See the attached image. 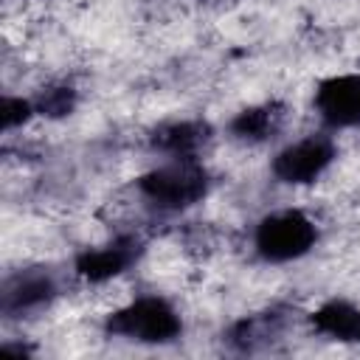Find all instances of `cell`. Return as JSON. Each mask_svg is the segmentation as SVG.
Segmentation results:
<instances>
[{
    "label": "cell",
    "instance_id": "obj_1",
    "mask_svg": "<svg viewBox=\"0 0 360 360\" xmlns=\"http://www.w3.org/2000/svg\"><path fill=\"white\" fill-rule=\"evenodd\" d=\"M104 332L121 340L143 343V346H160L172 343L183 332V318L177 307L158 292L135 295L124 307L112 309L104 321Z\"/></svg>",
    "mask_w": 360,
    "mask_h": 360
},
{
    "label": "cell",
    "instance_id": "obj_3",
    "mask_svg": "<svg viewBox=\"0 0 360 360\" xmlns=\"http://www.w3.org/2000/svg\"><path fill=\"white\" fill-rule=\"evenodd\" d=\"M315 245H318V225L301 208L270 211L253 228V250L262 262L270 264L298 262Z\"/></svg>",
    "mask_w": 360,
    "mask_h": 360
},
{
    "label": "cell",
    "instance_id": "obj_11",
    "mask_svg": "<svg viewBox=\"0 0 360 360\" xmlns=\"http://www.w3.org/2000/svg\"><path fill=\"white\" fill-rule=\"evenodd\" d=\"M73 104H76V93H73V87H65V84L48 87V90H42V93L34 98L37 112H39V115H48V118L68 115V112L73 110Z\"/></svg>",
    "mask_w": 360,
    "mask_h": 360
},
{
    "label": "cell",
    "instance_id": "obj_8",
    "mask_svg": "<svg viewBox=\"0 0 360 360\" xmlns=\"http://www.w3.org/2000/svg\"><path fill=\"white\" fill-rule=\"evenodd\" d=\"M312 326L315 332L335 338V340H352L360 343V307L343 298L323 301L312 312Z\"/></svg>",
    "mask_w": 360,
    "mask_h": 360
},
{
    "label": "cell",
    "instance_id": "obj_9",
    "mask_svg": "<svg viewBox=\"0 0 360 360\" xmlns=\"http://www.w3.org/2000/svg\"><path fill=\"white\" fill-rule=\"evenodd\" d=\"M281 107L267 101V104H256V107H245L242 112L233 115L231 121V135L245 141V143H259L273 138V132H278L281 127Z\"/></svg>",
    "mask_w": 360,
    "mask_h": 360
},
{
    "label": "cell",
    "instance_id": "obj_7",
    "mask_svg": "<svg viewBox=\"0 0 360 360\" xmlns=\"http://www.w3.org/2000/svg\"><path fill=\"white\" fill-rule=\"evenodd\" d=\"M56 295V281L45 270H22L14 278L6 281L3 287V312L8 318L42 309L53 301Z\"/></svg>",
    "mask_w": 360,
    "mask_h": 360
},
{
    "label": "cell",
    "instance_id": "obj_2",
    "mask_svg": "<svg viewBox=\"0 0 360 360\" xmlns=\"http://www.w3.org/2000/svg\"><path fill=\"white\" fill-rule=\"evenodd\" d=\"M138 194L160 211H186L208 197L211 180L197 158H166L138 180Z\"/></svg>",
    "mask_w": 360,
    "mask_h": 360
},
{
    "label": "cell",
    "instance_id": "obj_4",
    "mask_svg": "<svg viewBox=\"0 0 360 360\" xmlns=\"http://www.w3.org/2000/svg\"><path fill=\"white\" fill-rule=\"evenodd\" d=\"M338 146L329 132H309L298 141H290L281 146L273 160L270 172L284 186H312L326 174V169L335 163Z\"/></svg>",
    "mask_w": 360,
    "mask_h": 360
},
{
    "label": "cell",
    "instance_id": "obj_12",
    "mask_svg": "<svg viewBox=\"0 0 360 360\" xmlns=\"http://www.w3.org/2000/svg\"><path fill=\"white\" fill-rule=\"evenodd\" d=\"M37 115L34 98H22V96H6L3 98V129L11 132L17 127H22L28 118Z\"/></svg>",
    "mask_w": 360,
    "mask_h": 360
},
{
    "label": "cell",
    "instance_id": "obj_6",
    "mask_svg": "<svg viewBox=\"0 0 360 360\" xmlns=\"http://www.w3.org/2000/svg\"><path fill=\"white\" fill-rule=\"evenodd\" d=\"M138 253H141V245L135 236H115L107 245L82 250L73 267H76V276L84 278L87 284H104L127 273L138 262Z\"/></svg>",
    "mask_w": 360,
    "mask_h": 360
},
{
    "label": "cell",
    "instance_id": "obj_5",
    "mask_svg": "<svg viewBox=\"0 0 360 360\" xmlns=\"http://www.w3.org/2000/svg\"><path fill=\"white\" fill-rule=\"evenodd\" d=\"M312 107L323 121V127L357 129L360 127V70L321 79L312 96Z\"/></svg>",
    "mask_w": 360,
    "mask_h": 360
},
{
    "label": "cell",
    "instance_id": "obj_10",
    "mask_svg": "<svg viewBox=\"0 0 360 360\" xmlns=\"http://www.w3.org/2000/svg\"><path fill=\"white\" fill-rule=\"evenodd\" d=\"M205 141V124L200 121H174L155 132V149L169 158H197V149Z\"/></svg>",
    "mask_w": 360,
    "mask_h": 360
}]
</instances>
